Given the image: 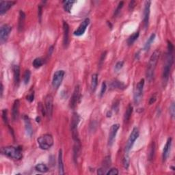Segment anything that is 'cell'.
Here are the masks:
<instances>
[{"label":"cell","instance_id":"obj_1","mask_svg":"<svg viewBox=\"0 0 175 175\" xmlns=\"http://www.w3.org/2000/svg\"><path fill=\"white\" fill-rule=\"evenodd\" d=\"M173 51L174 46L170 41H168V52L165 56V64L163 65V73H162V83L163 86L165 87L168 82L169 77L170 74V71L173 64Z\"/></svg>","mask_w":175,"mask_h":175},{"label":"cell","instance_id":"obj_2","mask_svg":"<svg viewBox=\"0 0 175 175\" xmlns=\"http://www.w3.org/2000/svg\"><path fill=\"white\" fill-rule=\"evenodd\" d=\"M160 56V51L159 50H155L149 59V62L148 65H147L146 68V78L149 82H151L153 79L154 73H155V70L157 64V62L159 60Z\"/></svg>","mask_w":175,"mask_h":175},{"label":"cell","instance_id":"obj_3","mask_svg":"<svg viewBox=\"0 0 175 175\" xmlns=\"http://www.w3.org/2000/svg\"><path fill=\"white\" fill-rule=\"evenodd\" d=\"M1 153L3 155L13 160H19L23 157L22 149L21 147L6 146L1 149Z\"/></svg>","mask_w":175,"mask_h":175},{"label":"cell","instance_id":"obj_4","mask_svg":"<svg viewBox=\"0 0 175 175\" xmlns=\"http://www.w3.org/2000/svg\"><path fill=\"white\" fill-rule=\"evenodd\" d=\"M80 122V116L77 113L73 114L71 122V131L72 133V137L74 141H79V133H78V125Z\"/></svg>","mask_w":175,"mask_h":175},{"label":"cell","instance_id":"obj_5","mask_svg":"<svg viewBox=\"0 0 175 175\" xmlns=\"http://www.w3.org/2000/svg\"><path fill=\"white\" fill-rule=\"evenodd\" d=\"M39 147L43 150H48L54 144V140L52 135L50 134H45L39 137L37 140Z\"/></svg>","mask_w":175,"mask_h":175},{"label":"cell","instance_id":"obj_6","mask_svg":"<svg viewBox=\"0 0 175 175\" xmlns=\"http://www.w3.org/2000/svg\"><path fill=\"white\" fill-rule=\"evenodd\" d=\"M139 129L137 127H134L131 133L129 135V138L126 142V146H125V155H129L130 151L132 149V147L134 144L135 140H136L138 137H139Z\"/></svg>","mask_w":175,"mask_h":175},{"label":"cell","instance_id":"obj_7","mask_svg":"<svg viewBox=\"0 0 175 175\" xmlns=\"http://www.w3.org/2000/svg\"><path fill=\"white\" fill-rule=\"evenodd\" d=\"M144 79H142L138 83L136 88H135V93H134V103L136 105H138L140 101L142 100V94H143L144 90Z\"/></svg>","mask_w":175,"mask_h":175},{"label":"cell","instance_id":"obj_8","mask_svg":"<svg viewBox=\"0 0 175 175\" xmlns=\"http://www.w3.org/2000/svg\"><path fill=\"white\" fill-rule=\"evenodd\" d=\"M12 31V27L8 24H4L0 28V42L1 44L6 43Z\"/></svg>","mask_w":175,"mask_h":175},{"label":"cell","instance_id":"obj_9","mask_svg":"<svg viewBox=\"0 0 175 175\" xmlns=\"http://www.w3.org/2000/svg\"><path fill=\"white\" fill-rule=\"evenodd\" d=\"M64 75H65V72L63 70L57 71L54 73L52 79V86L54 88L57 89L60 86L62 82L63 81Z\"/></svg>","mask_w":175,"mask_h":175},{"label":"cell","instance_id":"obj_10","mask_svg":"<svg viewBox=\"0 0 175 175\" xmlns=\"http://www.w3.org/2000/svg\"><path fill=\"white\" fill-rule=\"evenodd\" d=\"M81 94H80V86L79 85H77L75 86L74 91H73L72 97L70 101V107L71 109H75L78 104V103L79 102L80 99H81Z\"/></svg>","mask_w":175,"mask_h":175},{"label":"cell","instance_id":"obj_11","mask_svg":"<svg viewBox=\"0 0 175 175\" xmlns=\"http://www.w3.org/2000/svg\"><path fill=\"white\" fill-rule=\"evenodd\" d=\"M45 112L49 117H51L53 114V108H54V98L51 95L48 94L46 96L45 101Z\"/></svg>","mask_w":175,"mask_h":175},{"label":"cell","instance_id":"obj_12","mask_svg":"<svg viewBox=\"0 0 175 175\" xmlns=\"http://www.w3.org/2000/svg\"><path fill=\"white\" fill-rule=\"evenodd\" d=\"M151 1H146L144 4V9L143 12V22L145 29H147L149 26V17H150V8H151Z\"/></svg>","mask_w":175,"mask_h":175},{"label":"cell","instance_id":"obj_13","mask_svg":"<svg viewBox=\"0 0 175 175\" xmlns=\"http://www.w3.org/2000/svg\"><path fill=\"white\" fill-rule=\"evenodd\" d=\"M120 128L119 124H114L110 128V133H109V137H108V145L111 146L114 143L115 138H116V134L118 133V131Z\"/></svg>","mask_w":175,"mask_h":175},{"label":"cell","instance_id":"obj_14","mask_svg":"<svg viewBox=\"0 0 175 175\" xmlns=\"http://www.w3.org/2000/svg\"><path fill=\"white\" fill-rule=\"evenodd\" d=\"M89 24H90V19H88V18H86V19L83 21V22L80 24L79 26L78 27V28L74 32V35L77 36H82L83 34L85 33V32H86L87 27L89 25Z\"/></svg>","mask_w":175,"mask_h":175},{"label":"cell","instance_id":"obj_15","mask_svg":"<svg viewBox=\"0 0 175 175\" xmlns=\"http://www.w3.org/2000/svg\"><path fill=\"white\" fill-rule=\"evenodd\" d=\"M16 4L15 1H0V15H2L8 12L10 8Z\"/></svg>","mask_w":175,"mask_h":175},{"label":"cell","instance_id":"obj_16","mask_svg":"<svg viewBox=\"0 0 175 175\" xmlns=\"http://www.w3.org/2000/svg\"><path fill=\"white\" fill-rule=\"evenodd\" d=\"M171 146H172V138H169L168 139L166 143H165L164 148H163V154H162V159L163 162H165L167 160V159L168 158L170 149H171Z\"/></svg>","mask_w":175,"mask_h":175},{"label":"cell","instance_id":"obj_17","mask_svg":"<svg viewBox=\"0 0 175 175\" xmlns=\"http://www.w3.org/2000/svg\"><path fill=\"white\" fill-rule=\"evenodd\" d=\"M63 44L64 47H67L69 43V25L67 22H63Z\"/></svg>","mask_w":175,"mask_h":175},{"label":"cell","instance_id":"obj_18","mask_svg":"<svg viewBox=\"0 0 175 175\" xmlns=\"http://www.w3.org/2000/svg\"><path fill=\"white\" fill-rule=\"evenodd\" d=\"M19 106L20 102L19 100H16L13 103L12 108V118L14 121H16L18 118L19 114Z\"/></svg>","mask_w":175,"mask_h":175},{"label":"cell","instance_id":"obj_19","mask_svg":"<svg viewBox=\"0 0 175 175\" xmlns=\"http://www.w3.org/2000/svg\"><path fill=\"white\" fill-rule=\"evenodd\" d=\"M24 119L25 122V131H26L27 134L29 136L31 137L32 135V133H33V129H32L30 119H29V118L27 116H24Z\"/></svg>","mask_w":175,"mask_h":175},{"label":"cell","instance_id":"obj_20","mask_svg":"<svg viewBox=\"0 0 175 175\" xmlns=\"http://www.w3.org/2000/svg\"><path fill=\"white\" fill-rule=\"evenodd\" d=\"M12 69L14 76V81H15L16 85H18L20 82V67L18 65H13Z\"/></svg>","mask_w":175,"mask_h":175},{"label":"cell","instance_id":"obj_21","mask_svg":"<svg viewBox=\"0 0 175 175\" xmlns=\"http://www.w3.org/2000/svg\"><path fill=\"white\" fill-rule=\"evenodd\" d=\"M62 150L60 149L58 153V170L60 174H64V163H63V159H62Z\"/></svg>","mask_w":175,"mask_h":175},{"label":"cell","instance_id":"obj_22","mask_svg":"<svg viewBox=\"0 0 175 175\" xmlns=\"http://www.w3.org/2000/svg\"><path fill=\"white\" fill-rule=\"evenodd\" d=\"M25 14L24 11L20 10L19 12V22H18V29L19 31L21 32L23 30L25 24Z\"/></svg>","mask_w":175,"mask_h":175},{"label":"cell","instance_id":"obj_23","mask_svg":"<svg viewBox=\"0 0 175 175\" xmlns=\"http://www.w3.org/2000/svg\"><path fill=\"white\" fill-rule=\"evenodd\" d=\"M80 151H81V144H80V140L79 141H75V145L73 147V155H74V160H77L80 155Z\"/></svg>","mask_w":175,"mask_h":175},{"label":"cell","instance_id":"obj_24","mask_svg":"<svg viewBox=\"0 0 175 175\" xmlns=\"http://www.w3.org/2000/svg\"><path fill=\"white\" fill-rule=\"evenodd\" d=\"M110 88L111 89H119L123 90L126 88V86L123 82H121L118 80H114L110 84Z\"/></svg>","mask_w":175,"mask_h":175},{"label":"cell","instance_id":"obj_25","mask_svg":"<svg viewBox=\"0 0 175 175\" xmlns=\"http://www.w3.org/2000/svg\"><path fill=\"white\" fill-rule=\"evenodd\" d=\"M98 85V75L96 73H94L92 75L91 79V84H90V89L92 93H94L96 90V87Z\"/></svg>","mask_w":175,"mask_h":175},{"label":"cell","instance_id":"obj_26","mask_svg":"<svg viewBox=\"0 0 175 175\" xmlns=\"http://www.w3.org/2000/svg\"><path fill=\"white\" fill-rule=\"evenodd\" d=\"M133 113V106L131 104L128 105L127 108H126V111L125 112V115H124V121L125 122H128L129 121L131 115Z\"/></svg>","mask_w":175,"mask_h":175},{"label":"cell","instance_id":"obj_27","mask_svg":"<svg viewBox=\"0 0 175 175\" xmlns=\"http://www.w3.org/2000/svg\"><path fill=\"white\" fill-rule=\"evenodd\" d=\"M155 36H156L155 34H152L150 36V37L148 38V40H147L146 43H145V45H144V51H148L149 49H150L152 43H153V41L155 40Z\"/></svg>","mask_w":175,"mask_h":175},{"label":"cell","instance_id":"obj_28","mask_svg":"<svg viewBox=\"0 0 175 175\" xmlns=\"http://www.w3.org/2000/svg\"><path fill=\"white\" fill-rule=\"evenodd\" d=\"M139 35H140L139 32H135L133 34H131L129 37L128 40H127L128 45H129V46L132 45L133 44L135 43V41L138 38V37H139Z\"/></svg>","mask_w":175,"mask_h":175},{"label":"cell","instance_id":"obj_29","mask_svg":"<svg viewBox=\"0 0 175 175\" xmlns=\"http://www.w3.org/2000/svg\"><path fill=\"white\" fill-rule=\"evenodd\" d=\"M35 169L37 171L42 172V173H45V172H47L49 171V168L44 163H38L35 166Z\"/></svg>","mask_w":175,"mask_h":175},{"label":"cell","instance_id":"obj_30","mask_svg":"<svg viewBox=\"0 0 175 175\" xmlns=\"http://www.w3.org/2000/svg\"><path fill=\"white\" fill-rule=\"evenodd\" d=\"M32 64H33V66L35 68H40L44 64L43 59L41 58V57H36V58L34 59Z\"/></svg>","mask_w":175,"mask_h":175},{"label":"cell","instance_id":"obj_31","mask_svg":"<svg viewBox=\"0 0 175 175\" xmlns=\"http://www.w3.org/2000/svg\"><path fill=\"white\" fill-rule=\"evenodd\" d=\"M74 3H75V1H64V10H65L66 12H70L71 10V8H72V6Z\"/></svg>","mask_w":175,"mask_h":175},{"label":"cell","instance_id":"obj_32","mask_svg":"<svg viewBox=\"0 0 175 175\" xmlns=\"http://www.w3.org/2000/svg\"><path fill=\"white\" fill-rule=\"evenodd\" d=\"M155 142H153L150 146V149H149V160H152L154 157V154H155Z\"/></svg>","mask_w":175,"mask_h":175},{"label":"cell","instance_id":"obj_33","mask_svg":"<svg viewBox=\"0 0 175 175\" xmlns=\"http://www.w3.org/2000/svg\"><path fill=\"white\" fill-rule=\"evenodd\" d=\"M31 77V72L29 70H26L24 75V82L25 84H28Z\"/></svg>","mask_w":175,"mask_h":175},{"label":"cell","instance_id":"obj_34","mask_svg":"<svg viewBox=\"0 0 175 175\" xmlns=\"http://www.w3.org/2000/svg\"><path fill=\"white\" fill-rule=\"evenodd\" d=\"M106 89H107V84H106V82H103L102 83V85H101V91H100V93H99V96L101 98L102 96L104 95V94L105 93V91H106Z\"/></svg>","mask_w":175,"mask_h":175},{"label":"cell","instance_id":"obj_35","mask_svg":"<svg viewBox=\"0 0 175 175\" xmlns=\"http://www.w3.org/2000/svg\"><path fill=\"white\" fill-rule=\"evenodd\" d=\"M123 165L125 167V168L127 169L129 165V155H125L123 158Z\"/></svg>","mask_w":175,"mask_h":175},{"label":"cell","instance_id":"obj_36","mask_svg":"<svg viewBox=\"0 0 175 175\" xmlns=\"http://www.w3.org/2000/svg\"><path fill=\"white\" fill-rule=\"evenodd\" d=\"M170 116H171L172 118L174 119V116H175V105H174V103H172L171 105L170 106Z\"/></svg>","mask_w":175,"mask_h":175},{"label":"cell","instance_id":"obj_37","mask_svg":"<svg viewBox=\"0 0 175 175\" xmlns=\"http://www.w3.org/2000/svg\"><path fill=\"white\" fill-rule=\"evenodd\" d=\"M7 110H4L3 111H2V119H3V121L4 122V123L6 124V125H8V114H7Z\"/></svg>","mask_w":175,"mask_h":175},{"label":"cell","instance_id":"obj_38","mask_svg":"<svg viewBox=\"0 0 175 175\" xmlns=\"http://www.w3.org/2000/svg\"><path fill=\"white\" fill-rule=\"evenodd\" d=\"M123 5H124V2L123 1H121V2H120V3L118 4V6H117L116 10H115V12H114V16H116V15H118L119 12H121V9L123 8Z\"/></svg>","mask_w":175,"mask_h":175},{"label":"cell","instance_id":"obj_39","mask_svg":"<svg viewBox=\"0 0 175 175\" xmlns=\"http://www.w3.org/2000/svg\"><path fill=\"white\" fill-rule=\"evenodd\" d=\"M124 66V62L123 61H118V62L115 65V71L118 72Z\"/></svg>","mask_w":175,"mask_h":175},{"label":"cell","instance_id":"obj_40","mask_svg":"<svg viewBox=\"0 0 175 175\" xmlns=\"http://www.w3.org/2000/svg\"><path fill=\"white\" fill-rule=\"evenodd\" d=\"M105 174L107 175H117L118 174V170L116 168H112L108 170Z\"/></svg>","mask_w":175,"mask_h":175},{"label":"cell","instance_id":"obj_41","mask_svg":"<svg viewBox=\"0 0 175 175\" xmlns=\"http://www.w3.org/2000/svg\"><path fill=\"white\" fill-rule=\"evenodd\" d=\"M157 94H153L150 98V99H149V105L153 104V103L157 101Z\"/></svg>","mask_w":175,"mask_h":175},{"label":"cell","instance_id":"obj_42","mask_svg":"<svg viewBox=\"0 0 175 175\" xmlns=\"http://www.w3.org/2000/svg\"><path fill=\"white\" fill-rule=\"evenodd\" d=\"M106 55H107V52L105 51L103 52L102 55H101V56L100 57V60H99V66H101L103 65V62H104V60L105 58V57H106Z\"/></svg>","mask_w":175,"mask_h":175},{"label":"cell","instance_id":"obj_43","mask_svg":"<svg viewBox=\"0 0 175 175\" xmlns=\"http://www.w3.org/2000/svg\"><path fill=\"white\" fill-rule=\"evenodd\" d=\"M118 108H119V101H116V102H115L114 104L113 105L112 112H118Z\"/></svg>","mask_w":175,"mask_h":175},{"label":"cell","instance_id":"obj_44","mask_svg":"<svg viewBox=\"0 0 175 175\" xmlns=\"http://www.w3.org/2000/svg\"><path fill=\"white\" fill-rule=\"evenodd\" d=\"M26 99L29 103H32V101H33L34 99V93H32L29 94H28V95L27 96Z\"/></svg>","mask_w":175,"mask_h":175},{"label":"cell","instance_id":"obj_45","mask_svg":"<svg viewBox=\"0 0 175 175\" xmlns=\"http://www.w3.org/2000/svg\"><path fill=\"white\" fill-rule=\"evenodd\" d=\"M110 163H111V162H110V157H107L104 161V166L105 168L109 167L110 165Z\"/></svg>","mask_w":175,"mask_h":175},{"label":"cell","instance_id":"obj_46","mask_svg":"<svg viewBox=\"0 0 175 175\" xmlns=\"http://www.w3.org/2000/svg\"><path fill=\"white\" fill-rule=\"evenodd\" d=\"M135 1H131L129 3V10H133V8L135 7Z\"/></svg>","mask_w":175,"mask_h":175},{"label":"cell","instance_id":"obj_47","mask_svg":"<svg viewBox=\"0 0 175 175\" xmlns=\"http://www.w3.org/2000/svg\"><path fill=\"white\" fill-rule=\"evenodd\" d=\"M41 15H42V7L39 6L38 8V17L39 18H41Z\"/></svg>","mask_w":175,"mask_h":175},{"label":"cell","instance_id":"obj_48","mask_svg":"<svg viewBox=\"0 0 175 175\" xmlns=\"http://www.w3.org/2000/svg\"><path fill=\"white\" fill-rule=\"evenodd\" d=\"M97 173H98V174H104V173H105V172H104V170H103L102 168L98 169Z\"/></svg>","mask_w":175,"mask_h":175},{"label":"cell","instance_id":"obj_49","mask_svg":"<svg viewBox=\"0 0 175 175\" xmlns=\"http://www.w3.org/2000/svg\"><path fill=\"white\" fill-rule=\"evenodd\" d=\"M3 93H4V86H3V84H1V97H2V96H3Z\"/></svg>","mask_w":175,"mask_h":175}]
</instances>
